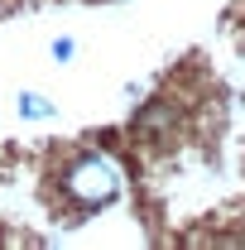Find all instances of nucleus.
<instances>
[{
  "label": "nucleus",
  "mask_w": 245,
  "mask_h": 250,
  "mask_svg": "<svg viewBox=\"0 0 245 250\" xmlns=\"http://www.w3.org/2000/svg\"><path fill=\"white\" fill-rule=\"evenodd\" d=\"M62 192L82 212H96V207L116 202L121 197V168H116V159L111 154H77L62 168Z\"/></svg>",
  "instance_id": "f257e3e1"
},
{
  "label": "nucleus",
  "mask_w": 245,
  "mask_h": 250,
  "mask_svg": "<svg viewBox=\"0 0 245 250\" xmlns=\"http://www.w3.org/2000/svg\"><path fill=\"white\" fill-rule=\"evenodd\" d=\"M20 116H29V121H43V116H53V106H48L43 96L24 92V96H20Z\"/></svg>",
  "instance_id": "f03ea898"
},
{
  "label": "nucleus",
  "mask_w": 245,
  "mask_h": 250,
  "mask_svg": "<svg viewBox=\"0 0 245 250\" xmlns=\"http://www.w3.org/2000/svg\"><path fill=\"white\" fill-rule=\"evenodd\" d=\"M53 58H58V62L72 58V39H58V43H53Z\"/></svg>",
  "instance_id": "7ed1b4c3"
}]
</instances>
